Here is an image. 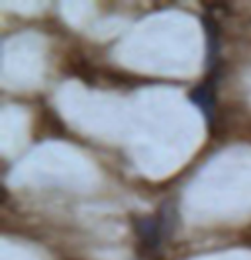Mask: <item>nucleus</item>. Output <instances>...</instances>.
Returning a JSON list of instances; mask_svg holds the SVG:
<instances>
[{"mask_svg": "<svg viewBox=\"0 0 251 260\" xmlns=\"http://www.w3.org/2000/svg\"><path fill=\"white\" fill-rule=\"evenodd\" d=\"M135 231L142 239L144 247L155 250L159 248L161 239L165 235V223L157 221L155 217H142V219H135Z\"/></svg>", "mask_w": 251, "mask_h": 260, "instance_id": "nucleus-1", "label": "nucleus"}, {"mask_svg": "<svg viewBox=\"0 0 251 260\" xmlns=\"http://www.w3.org/2000/svg\"><path fill=\"white\" fill-rule=\"evenodd\" d=\"M214 86H216V82L210 80V82H204L190 92V100L204 114L208 123L214 121V108H216V88Z\"/></svg>", "mask_w": 251, "mask_h": 260, "instance_id": "nucleus-2", "label": "nucleus"}, {"mask_svg": "<svg viewBox=\"0 0 251 260\" xmlns=\"http://www.w3.org/2000/svg\"><path fill=\"white\" fill-rule=\"evenodd\" d=\"M202 24H204L206 39H208V65H212L218 51H220V31H218V26H216V22L212 20L210 16L202 18Z\"/></svg>", "mask_w": 251, "mask_h": 260, "instance_id": "nucleus-3", "label": "nucleus"}]
</instances>
